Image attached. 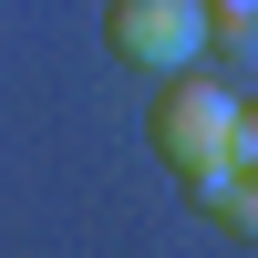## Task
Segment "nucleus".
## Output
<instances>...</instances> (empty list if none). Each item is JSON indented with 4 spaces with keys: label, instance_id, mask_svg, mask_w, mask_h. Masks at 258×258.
<instances>
[{
    "label": "nucleus",
    "instance_id": "nucleus-1",
    "mask_svg": "<svg viewBox=\"0 0 258 258\" xmlns=\"http://www.w3.org/2000/svg\"><path fill=\"white\" fill-rule=\"evenodd\" d=\"M227 135H238V93H227L217 73H165L155 114H145V145H155L176 176H207V165H227Z\"/></svg>",
    "mask_w": 258,
    "mask_h": 258
},
{
    "label": "nucleus",
    "instance_id": "nucleus-2",
    "mask_svg": "<svg viewBox=\"0 0 258 258\" xmlns=\"http://www.w3.org/2000/svg\"><path fill=\"white\" fill-rule=\"evenodd\" d=\"M103 41L145 73H186L207 52V0H114L103 11Z\"/></svg>",
    "mask_w": 258,
    "mask_h": 258
},
{
    "label": "nucleus",
    "instance_id": "nucleus-3",
    "mask_svg": "<svg viewBox=\"0 0 258 258\" xmlns=\"http://www.w3.org/2000/svg\"><path fill=\"white\" fill-rule=\"evenodd\" d=\"M186 197H197V217H217L227 238L258 248V176L248 165H207V176H186Z\"/></svg>",
    "mask_w": 258,
    "mask_h": 258
},
{
    "label": "nucleus",
    "instance_id": "nucleus-4",
    "mask_svg": "<svg viewBox=\"0 0 258 258\" xmlns=\"http://www.w3.org/2000/svg\"><path fill=\"white\" fill-rule=\"evenodd\" d=\"M207 52L258 73V0H207Z\"/></svg>",
    "mask_w": 258,
    "mask_h": 258
},
{
    "label": "nucleus",
    "instance_id": "nucleus-5",
    "mask_svg": "<svg viewBox=\"0 0 258 258\" xmlns=\"http://www.w3.org/2000/svg\"><path fill=\"white\" fill-rule=\"evenodd\" d=\"M227 165H248V176H258V103L238 93V135H227Z\"/></svg>",
    "mask_w": 258,
    "mask_h": 258
}]
</instances>
